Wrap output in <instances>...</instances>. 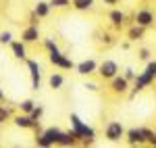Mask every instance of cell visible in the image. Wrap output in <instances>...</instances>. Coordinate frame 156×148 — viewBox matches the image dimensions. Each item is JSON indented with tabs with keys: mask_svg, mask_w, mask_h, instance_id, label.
<instances>
[{
	"mask_svg": "<svg viewBox=\"0 0 156 148\" xmlns=\"http://www.w3.org/2000/svg\"><path fill=\"white\" fill-rule=\"evenodd\" d=\"M58 127H48V129H42V134L36 136V144L42 148H50L56 144V138H58Z\"/></svg>",
	"mask_w": 156,
	"mask_h": 148,
	"instance_id": "cell-2",
	"label": "cell"
},
{
	"mask_svg": "<svg viewBox=\"0 0 156 148\" xmlns=\"http://www.w3.org/2000/svg\"><path fill=\"white\" fill-rule=\"evenodd\" d=\"M19 106H21V113H29L34 106H36V102H34L31 98H25V100H21V104H19Z\"/></svg>",
	"mask_w": 156,
	"mask_h": 148,
	"instance_id": "cell-23",
	"label": "cell"
},
{
	"mask_svg": "<svg viewBox=\"0 0 156 148\" xmlns=\"http://www.w3.org/2000/svg\"><path fill=\"white\" fill-rule=\"evenodd\" d=\"M34 123H36V121H34L27 113L17 115V117H15V125H17V127H21V129H31V127H34Z\"/></svg>",
	"mask_w": 156,
	"mask_h": 148,
	"instance_id": "cell-15",
	"label": "cell"
},
{
	"mask_svg": "<svg viewBox=\"0 0 156 148\" xmlns=\"http://www.w3.org/2000/svg\"><path fill=\"white\" fill-rule=\"evenodd\" d=\"M71 129L79 136V142H81L83 146H92V144L96 142V132H94V127H90L87 123H83L75 113L71 115Z\"/></svg>",
	"mask_w": 156,
	"mask_h": 148,
	"instance_id": "cell-1",
	"label": "cell"
},
{
	"mask_svg": "<svg viewBox=\"0 0 156 148\" xmlns=\"http://www.w3.org/2000/svg\"><path fill=\"white\" fill-rule=\"evenodd\" d=\"M146 34V27H142V25H133V27H129V31H127V38H129V42H137V40H142Z\"/></svg>",
	"mask_w": 156,
	"mask_h": 148,
	"instance_id": "cell-17",
	"label": "cell"
},
{
	"mask_svg": "<svg viewBox=\"0 0 156 148\" xmlns=\"http://www.w3.org/2000/svg\"><path fill=\"white\" fill-rule=\"evenodd\" d=\"M85 88H87L90 92H96V90H98V84H94V81H87V84H85Z\"/></svg>",
	"mask_w": 156,
	"mask_h": 148,
	"instance_id": "cell-31",
	"label": "cell"
},
{
	"mask_svg": "<svg viewBox=\"0 0 156 148\" xmlns=\"http://www.w3.org/2000/svg\"><path fill=\"white\" fill-rule=\"evenodd\" d=\"M48 59H50V63H52L54 67H58V69H75V63H73L69 56H65L60 50L48 52Z\"/></svg>",
	"mask_w": 156,
	"mask_h": 148,
	"instance_id": "cell-6",
	"label": "cell"
},
{
	"mask_svg": "<svg viewBox=\"0 0 156 148\" xmlns=\"http://www.w3.org/2000/svg\"><path fill=\"white\" fill-rule=\"evenodd\" d=\"M110 90H112L115 94H125V92L129 90V81H127L123 75H115V77H112V84H110Z\"/></svg>",
	"mask_w": 156,
	"mask_h": 148,
	"instance_id": "cell-11",
	"label": "cell"
},
{
	"mask_svg": "<svg viewBox=\"0 0 156 148\" xmlns=\"http://www.w3.org/2000/svg\"><path fill=\"white\" fill-rule=\"evenodd\" d=\"M104 136H106L108 142H119L121 138H125V127L121 121H110L104 129Z\"/></svg>",
	"mask_w": 156,
	"mask_h": 148,
	"instance_id": "cell-3",
	"label": "cell"
},
{
	"mask_svg": "<svg viewBox=\"0 0 156 148\" xmlns=\"http://www.w3.org/2000/svg\"><path fill=\"white\" fill-rule=\"evenodd\" d=\"M152 77L148 73H140V75H135V79H133V94L131 96H135L137 92H142V90H146L148 86H152Z\"/></svg>",
	"mask_w": 156,
	"mask_h": 148,
	"instance_id": "cell-8",
	"label": "cell"
},
{
	"mask_svg": "<svg viewBox=\"0 0 156 148\" xmlns=\"http://www.w3.org/2000/svg\"><path fill=\"white\" fill-rule=\"evenodd\" d=\"M142 129V136H144V144H152L154 146L156 142V134L152 132V129H148V127H140Z\"/></svg>",
	"mask_w": 156,
	"mask_h": 148,
	"instance_id": "cell-20",
	"label": "cell"
},
{
	"mask_svg": "<svg viewBox=\"0 0 156 148\" xmlns=\"http://www.w3.org/2000/svg\"><path fill=\"white\" fill-rule=\"evenodd\" d=\"M137 56H140V61H150V50L142 48L140 52H137Z\"/></svg>",
	"mask_w": 156,
	"mask_h": 148,
	"instance_id": "cell-29",
	"label": "cell"
},
{
	"mask_svg": "<svg viewBox=\"0 0 156 148\" xmlns=\"http://www.w3.org/2000/svg\"><path fill=\"white\" fill-rule=\"evenodd\" d=\"M108 19H110V23H112V27L115 29H121L123 25H125V21H127V17H125V13H121V11H110L108 13Z\"/></svg>",
	"mask_w": 156,
	"mask_h": 148,
	"instance_id": "cell-13",
	"label": "cell"
},
{
	"mask_svg": "<svg viewBox=\"0 0 156 148\" xmlns=\"http://www.w3.org/2000/svg\"><path fill=\"white\" fill-rule=\"evenodd\" d=\"M102 42H104V44H112V42H115V38L110 36V34H104V36H102Z\"/></svg>",
	"mask_w": 156,
	"mask_h": 148,
	"instance_id": "cell-30",
	"label": "cell"
},
{
	"mask_svg": "<svg viewBox=\"0 0 156 148\" xmlns=\"http://www.w3.org/2000/svg\"><path fill=\"white\" fill-rule=\"evenodd\" d=\"M27 115H29V117H31L34 121H40V119H42V115H44V106H40V104H36V106H34L31 111L27 113Z\"/></svg>",
	"mask_w": 156,
	"mask_h": 148,
	"instance_id": "cell-21",
	"label": "cell"
},
{
	"mask_svg": "<svg viewBox=\"0 0 156 148\" xmlns=\"http://www.w3.org/2000/svg\"><path fill=\"white\" fill-rule=\"evenodd\" d=\"M71 6L77 11H90L94 6V0H71Z\"/></svg>",
	"mask_w": 156,
	"mask_h": 148,
	"instance_id": "cell-18",
	"label": "cell"
},
{
	"mask_svg": "<svg viewBox=\"0 0 156 148\" xmlns=\"http://www.w3.org/2000/svg\"><path fill=\"white\" fill-rule=\"evenodd\" d=\"M11 42H12L11 31H2V34H0V44H2V46H4V44H11Z\"/></svg>",
	"mask_w": 156,
	"mask_h": 148,
	"instance_id": "cell-26",
	"label": "cell"
},
{
	"mask_svg": "<svg viewBox=\"0 0 156 148\" xmlns=\"http://www.w3.org/2000/svg\"><path fill=\"white\" fill-rule=\"evenodd\" d=\"M48 4L50 9H67V6H71V0H50Z\"/></svg>",
	"mask_w": 156,
	"mask_h": 148,
	"instance_id": "cell-22",
	"label": "cell"
},
{
	"mask_svg": "<svg viewBox=\"0 0 156 148\" xmlns=\"http://www.w3.org/2000/svg\"><path fill=\"white\" fill-rule=\"evenodd\" d=\"M27 69H29V75H31V90H40L42 88V67L37 61H31L27 59Z\"/></svg>",
	"mask_w": 156,
	"mask_h": 148,
	"instance_id": "cell-4",
	"label": "cell"
},
{
	"mask_svg": "<svg viewBox=\"0 0 156 148\" xmlns=\"http://www.w3.org/2000/svg\"><path fill=\"white\" fill-rule=\"evenodd\" d=\"M154 19L156 17H154V13L150 11V9H140V11L135 13V23L142 25V27H146V29L154 25Z\"/></svg>",
	"mask_w": 156,
	"mask_h": 148,
	"instance_id": "cell-7",
	"label": "cell"
},
{
	"mask_svg": "<svg viewBox=\"0 0 156 148\" xmlns=\"http://www.w3.org/2000/svg\"><path fill=\"white\" fill-rule=\"evenodd\" d=\"M154 146H156V142H154Z\"/></svg>",
	"mask_w": 156,
	"mask_h": 148,
	"instance_id": "cell-35",
	"label": "cell"
},
{
	"mask_svg": "<svg viewBox=\"0 0 156 148\" xmlns=\"http://www.w3.org/2000/svg\"><path fill=\"white\" fill-rule=\"evenodd\" d=\"M44 46H46L48 52H56V50H58V46H56V42H54V40H46V42H44Z\"/></svg>",
	"mask_w": 156,
	"mask_h": 148,
	"instance_id": "cell-27",
	"label": "cell"
},
{
	"mask_svg": "<svg viewBox=\"0 0 156 148\" xmlns=\"http://www.w3.org/2000/svg\"><path fill=\"white\" fill-rule=\"evenodd\" d=\"M11 115H12V111L9 109V106H2V104H0V123L9 121V119H11Z\"/></svg>",
	"mask_w": 156,
	"mask_h": 148,
	"instance_id": "cell-24",
	"label": "cell"
},
{
	"mask_svg": "<svg viewBox=\"0 0 156 148\" xmlns=\"http://www.w3.org/2000/svg\"><path fill=\"white\" fill-rule=\"evenodd\" d=\"M37 38H40L37 25H29V27H25L23 34H21V42H25V44H34V42H37Z\"/></svg>",
	"mask_w": 156,
	"mask_h": 148,
	"instance_id": "cell-12",
	"label": "cell"
},
{
	"mask_svg": "<svg viewBox=\"0 0 156 148\" xmlns=\"http://www.w3.org/2000/svg\"><path fill=\"white\" fill-rule=\"evenodd\" d=\"M96 71L100 73L102 79H112L115 75H119V65H117L115 61H110V59H106V61H102L100 65H98Z\"/></svg>",
	"mask_w": 156,
	"mask_h": 148,
	"instance_id": "cell-5",
	"label": "cell"
},
{
	"mask_svg": "<svg viewBox=\"0 0 156 148\" xmlns=\"http://www.w3.org/2000/svg\"><path fill=\"white\" fill-rule=\"evenodd\" d=\"M29 25H37V17L31 13V17H29Z\"/></svg>",
	"mask_w": 156,
	"mask_h": 148,
	"instance_id": "cell-32",
	"label": "cell"
},
{
	"mask_svg": "<svg viewBox=\"0 0 156 148\" xmlns=\"http://www.w3.org/2000/svg\"><path fill=\"white\" fill-rule=\"evenodd\" d=\"M144 73H148L152 79H156V61H148V65H146Z\"/></svg>",
	"mask_w": 156,
	"mask_h": 148,
	"instance_id": "cell-25",
	"label": "cell"
},
{
	"mask_svg": "<svg viewBox=\"0 0 156 148\" xmlns=\"http://www.w3.org/2000/svg\"><path fill=\"white\" fill-rule=\"evenodd\" d=\"M34 15H36L37 19H46L50 15V4L46 2V0H40L36 6H34Z\"/></svg>",
	"mask_w": 156,
	"mask_h": 148,
	"instance_id": "cell-16",
	"label": "cell"
},
{
	"mask_svg": "<svg viewBox=\"0 0 156 148\" xmlns=\"http://www.w3.org/2000/svg\"><path fill=\"white\" fill-rule=\"evenodd\" d=\"M125 138H127V144L129 146H142L144 144V136H142V129L140 127H133L129 132H125Z\"/></svg>",
	"mask_w": 156,
	"mask_h": 148,
	"instance_id": "cell-10",
	"label": "cell"
},
{
	"mask_svg": "<svg viewBox=\"0 0 156 148\" xmlns=\"http://www.w3.org/2000/svg\"><path fill=\"white\" fill-rule=\"evenodd\" d=\"M104 2H106V4H119L121 0H104Z\"/></svg>",
	"mask_w": 156,
	"mask_h": 148,
	"instance_id": "cell-33",
	"label": "cell"
},
{
	"mask_svg": "<svg viewBox=\"0 0 156 148\" xmlns=\"http://www.w3.org/2000/svg\"><path fill=\"white\" fill-rule=\"evenodd\" d=\"M4 100V92H2V88H0V102Z\"/></svg>",
	"mask_w": 156,
	"mask_h": 148,
	"instance_id": "cell-34",
	"label": "cell"
},
{
	"mask_svg": "<svg viewBox=\"0 0 156 148\" xmlns=\"http://www.w3.org/2000/svg\"><path fill=\"white\" fill-rule=\"evenodd\" d=\"M48 84H50L52 90H60L62 84H65V77H62L60 73H52V75H50V79H48Z\"/></svg>",
	"mask_w": 156,
	"mask_h": 148,
	"instance_id": "cell-19",
	"label": "cell"
},
{
	"mask_svg": "<svg viewBox=\"0 0 156 148\" xmlns=\"http://www.w3.org/2000/svg\"><path fill=\"white\" fill-rule=\"evenodd\" d=\"M11 50H12V56H15V59H19V61H25V59H27L25 42H11Z\"/></svg>",
	"mask_w": 156,
	"mask_h": 148,
	"instance_id": "cell-14",
	"label": "cell"
},
{
	"mask_svg": "<svg viewBox=\"0 0 156 148\" xmlns=\"http://www.w3.org/2000/svg\"><path fill=\"white\" fill-rule=\"evenodd\" d=\"M75 69H77L79 75H92V73H96L98 63L94 59H87V61H81L79 65H75Z\"/></svg>",
	"mask_w": 156,
	"mask_h": 148,
	"instance_id": "cell-9",
	"label": "cell"
},
{
	"mask_svg": "<svg viewBox=\"0 0 156 148\" xmlns=\"http://www.w3.org/2000/svg\"><path fill=\"white\" fill-rule=\"evenodd\" d=\"M123 77H125L127 81H133V79H135V71H133L131 67H127V69H125V73H123Z\"/></svg>",
	"mask_w": 156,
	"mask_h": 148,
	"instance_id": "cell-28",
	"label": "cell"
}]
</instances>
